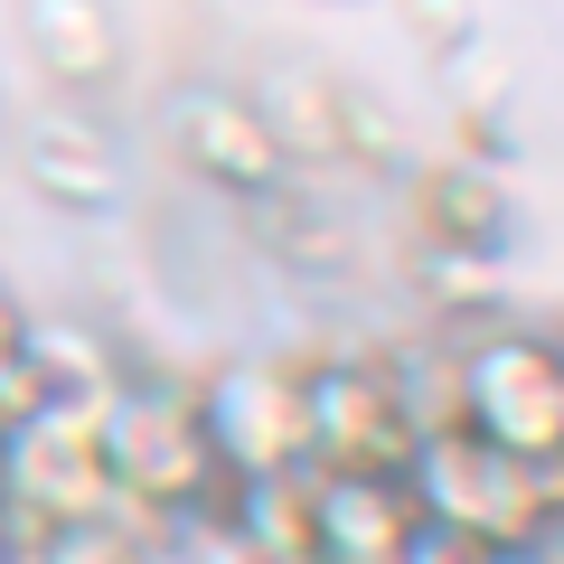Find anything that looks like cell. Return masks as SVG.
Masks as SVG:
<instances>
[{
	"instance_id": "6da1fadb",
	"label": "cell",
	"mask_w": 564,
	"mask_h": 564,
	"mask_svg": "<svg viewBox=\"0 0 564 564\" xmlns=\"http://www.w3.org/2000/svg\"><path fill=\"white\" fill-rule=\"evenodd\" d=\"M404 499L423 527H452L470 545H545V527L564 518V470H536L518 452L480 443L470 423H443L404 462Z\"/></svg>"
},
{
	"instance_id": "7a4b0ae2",
	"label": "cell",
	"mask_w": 564,
	"mask_h": 564,
	"mask_svg": "<svg viewBox=\"0 0 564 564\" xmlns=\"http://www.w3.org/2000/svg\"><path fill=\"white\" fill-rule=\"evenodd\" d=\"M104 433V480H113V508L132 518H180V508H207L217 499V452H207V423H198V395L180 386H113V404L95 414Z\"/></svg>"
},
{
	"instance_id": "3957f363",
	"label": "cell",
	"mask_w": 564,
	"mask_h": 564,
	"mask_svg": "<svg viewBox=\"0 0 564 564\" xmlns=\"http://www.w3.org/2000/svg\"><path fill=\"white\" fill-rule=\"evenodd\" d=\"M452 395L480 443L518 452L536 470H564V348L536 329H489L452 358Z\"/></svg>"
},
{
	"instance_id": "277c9868",
	"label": "cell",
	"mask_w": 564,
	"mask_h": 564,
	"mask_svg": "<svg viewBox=\"0 0 564 564\" xmlns=\"http://www.w3.org/2000/svg\"><path fill=\"white\" fill-rule=\"evenodd\" d=\"M0 508L20 527H76L113 508L104 480V433L85 404H29L0 423Z\"/></svg>"
},
{
	"instance_id": "5b68a950",
	"label": "cell",
	"mask_w": 564,
	"mask_h": 564,
	"mask_svg": "<svg viewBox=\"0 0 564 564\" xmlns=\"http://www.w3.org/2000/svg\"><path fill=\"white\" fill-rule=\"evenodd\" d=\"M207 452H217L226 480H282V470H311V395L292 358H236L207 377L198 395Z\"/></svg>"
},
{
	"instance_id": "8992f818",
	"label": "cell",
	"mask_w": 564,
	"mask_h": 564,
	"mask_svg": "<svg viewBox=\"0 0 564 564\" xmlns=\"http://www.w3.org/2000/svg\"><path fill=\"white\" fill-rule=\"evenodd\" d=\"M311 395V470H395L414 462V414H404L395 358H321L302 367Z\"/></svg>"
},
{
	"instance_id": "52a82bcc",
	"label": "cell",
	"mask_w": 564,
	"mask_h": 564,
	"mask_svg": "<svg viewBox=\"0 0 564 564\" xmlns=\"http://www.w3.org/2000/svg\"><path fill=\"white\" fill-rule=\"evenodd\" d=\"M414 527L395 470H311V564H404Z\"/></svg>"
},
{
	"instance_id": "ba28073f",
	"label": "cell",
	"mask_w": 564,
	"mask_h": 564,
	"mask_svg": "<svg viewBox=\"0 0 564 564\" xmlns=\"http://www.w3.org/2000/svg\"><path fill=\"white\" fill-rule=\"evenodd\" d=\"M180 151L217 188H273V170H282V132L245 95H188L180 104Z\"/></svg>"
},
{
	"instance_id": "9c48e42d",
	"label": "cell",
	"mask_w": 564,
	"mask_h": 564,
	"mask_svg": "<svg viewBox=\"0 0 564 564\" xmlns=\"http://www.w3.org/2000/svg\"><path fill=\"white\" fill-rule=\"evenodd\" d=\"M29 29H39V57L57 76H85L95 85L113 66V20H104V0H29Z\"/></svg>"
},
{
	"instance_id": "30bf717a",
	"label": "cell",
	"mask_w": 564,
	"mask_h": 564,
	"mask_svg": "<svg viewBox=\"0 0 564 564\" xmlns=\"http://www.w3.org/2000/svg\"><path fill=\"white\" fill-rule=\"evenodd\" d=\"M489 564H555L545 545H489Z\"/></svg>"
}]
</instances>
